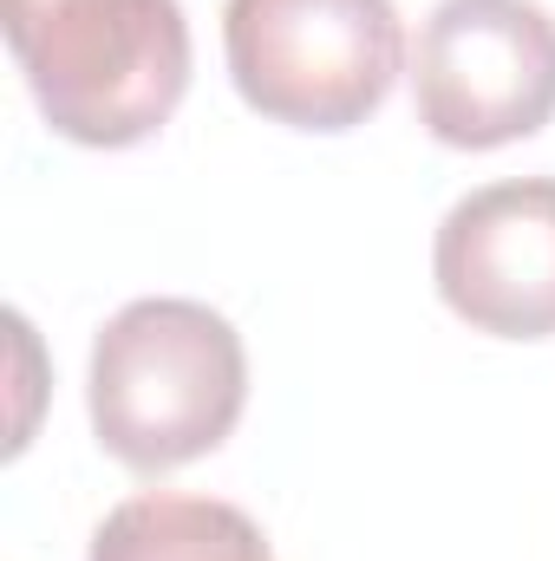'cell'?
<instances>
[{
    "label": "cell",
    "mask_w": 555,
    "mask_h": 561,
    "mask_svg": "<svg viewBox=\"0 0 555 561\" xmlns=\"http://www.w3.org/2000/svg\"><path fill=\"white\" fill-rule=\"evenodd\" d=\"M86 405L99 444L144 477L209 457L249 405L242 333L203 300H132L92 340Z\"/></svg>",
    "instance_id": "cell-1"
},
{
    "label": "cell",
    "mask_w": 555,
    "mask_h": 561,
    "mask_svg": "<svg viewBox=\"0 0 555 561\" xmlns=\"http://www.w3.org/2000/svg\"><path fill=\"white\" fill-rule=\"evenodd\" d=\"M7 46L39 118L86 150L144 144L190 92L177 0H7Z\"/></svg>",
    "instance_id": "cell-2"
},
{
    "label": "cell",
    "mask_w": 555,
    "mask_h": 561,
    "mask_svg": "<svg viewBox=\"0 0 555 561\" xmlns=\"http://www.w3.org/2000/svg\"><path fill=\"white\" fill-rule=\"evenodd\" d=\"M223 53L242 105L269 125L353 131L386 105L406 26L393 0H229Z\"/></svg>",
    "instance_id": "cell-3"
},
{
    "label": "cell",
    "mask_w": 555,
    "mask_h": 561,
    "mask_svg": "<svg viewBox=\"0 0 555 561\" xmlns=\"http://www.w3.org/2000/svg\"><path fill=\"white\" fill-rule=\"evenodd\" d=\"M418 125L451 150H503L555 118V20L536 0H438L412 46Z\"/></svg>",
    "instance_id": "cell-4"
},
{
    "label": "cell",
    "mask_w": 555,
    "mask_h": 561,
    "mask_svg": "<svg viewBox=\"0 0 555 561\" xmlns=\"http://www.w3.org/2000/svg\"><path fill=\"white\" fill-rule=\"evenodd\" d=\"M444 307L490 340L555 333V176H503L451 203L431 242Z\"/></svg>",
    "instance_id": "cell-5"
},
{
    "label": "cell",
    "mask_w": 555,
    "mask_h": 561,
    "mask_svg": "<svg viewBox=\"0 0 555 561\" xmlns=\"http://www.w3.org/2000/svg\"><path fill=\"white\" fill-rule=\"evenodd\" d=\"M92 561H275V549L262 523L236 503L150 490L125 496L92 529Z\"/></svg>",
    "instance_id": "cell-6"
}]
</instances>
